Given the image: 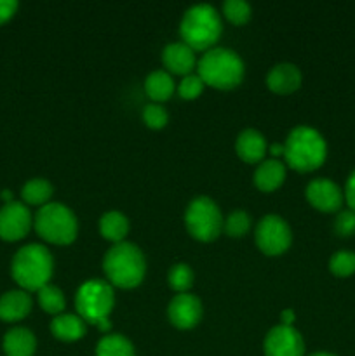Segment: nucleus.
<instances>
[{
	"mask_svg": "<svg viewBox=\"0 0 355 356\" xmlns=\"http://www.w3.org/2000/svg\"><path fill=\"white\" fill-rule=\"evenodd\" d=\"M301 70L292 63H281V65L271 66L267 75L268 89L278 96H287V94L296 92L301 87Z\"/></svg>",
	"mask_w": 355,
	"mask_h": 356,
	"instance_id": "4468645a",
	"label": "nucleus"
},
{
	"mask_svg": "<svg viewBox=\"0 0 355 356\" xmlns=\"http://www.w3.org/2000/svg\"><path fill=\"white\" fill-rule=\"evenodd\" d=\"M33 219L28 205L23 202H10L3 204L0 209V238L6 242H17L24 238L30 232Z\"/></svg>",
	"mask_w": 355,
	"mask_h": 356,
	"instance_id": "9d476101",
	"label": "nucleus"
},
{
	"mask_svg": "<svg viewBox=\"0 0 355 356\" xmlns=\"http://www.w3.org/2000/svg\"><path fill=\"white\" fill-rule=\"evenodd\" d=\"M113 287L104 280H87L79 287L75 296V308L80 318L96 325L101 332L111 329L110 313L113 312Z\"/></svg>",
	"mask_w": 355,
	"mask_h": 356,
	"instance_id": "423d86ee",
	"label": "nucleus"
},
{
	"mask_svg": "<svg viewBox=\"0 0 355 356\" xmlns=\"http://www.w3.org/2000/svg\"><path fill=\"white\" fill-rule=\"evenodd\" d=\"M19 3L16 0H0V24L7 23L16 14Z\"/></svg>",
	"mask_w": 355,
	"mask_h": 356,
	"instance_id": "473e14b6",
	"label": "nucleus"
},
{
	"mask_svg": "<svg viewBox=\"0 0 355 356\" xmlns=\"http://www.w3.org/2000/svg\"><path fill=\"white\" fill-rule=\"evenodd\" d=\"M174 90H176L174 80L166 70H155L145 79V92L153 103H166L173 97Z\"/></svg>",
	"mask_w": 355,
	"mask_h": 356,
	"instance_id": "412c9836",
	"label": "nucleus"
},
{
	"mask_svg": "<svg viewBox=\"0 0 355 356\" xmlns=\"http://www.w3.org/2000/svg\"><path fill=\"white\" fill-rule=\"evenodd\" d=\"M265 356H305V341L294 327L277 325L263 341Z\"/></svg>",
	"mask_w": 355,
	"mask_h": 356,
	"instance_id": "9b49d317",
	"label": "nucleus"
},
{
	"mask_svg": "<svg viewBox=\"0 0 355 356\" xmlns=\"http://www.w3.org/2000/svg\"><path fill=\"white\" fill-rule=\"evenodd\" d=\"M162 63L171 73L181 76L191 75V70L197 66L195 51L191 47H188L184 42L167 44L162 51Z\"/></svg>",
	"mask_w": 355,
	"mask_h": 356,
	"instance_id": "2eb2a0df",
	"label": "nucleus"
},
{
	"mask_svg": "<svg viewBox=\"0 0 355 356\" xmlns=\"http://www.w3.org/2000/svg\"><path fill=\"white\" fill-rule=\"evenodd\" d=\"M31 306H33V301L23 289L6 292L0 296V320L9 323L19 322L30 315Z\"/></svg>",
	"mask_w": 355,
	"mask_h": 356,
	"instance_id": "dca6fc26",
	"label": "nucleus"
},
{
	"mask_svg": "<svg viewBox=\"0 0 355 356\" xmlns=\"http://www.w3.org/2000/svg\"><path fill=\"white\" fill-rule=\"evenodd\" d=\"M35 232L42 240L54 245H70L79 235V221L70 207L59 202H49L40 207L33 219Z\"/></svg>",
	"mask_w": 355,
	"mask_h": 356,
	"instance_id": "0eeeda50",
	"label": "nucleus"
},
{
	"mask_svg": "<svg viewBox=\"0 0 355 356\" xmlns=\"http://www.w3.org/2000/svg\"><path fill=\"white\" fill-rule=\"evenodd\" d=\"M329 271L338 278H347L355 273V252L338 250L329 259Z\"/></svg>",
	"mask_w": 355,
	"mask_h": 356,
	"instance_id": "bb28decb",
	"label": "nucleus"
},
{
	"mask_svg": "<svg viewBox=\"0 0 355 356\" xmlns=\"http://www.w3.org/2000/svg\"><path fill=\"white\" fill-rule=\"evenodd\" d=\"M246 73L242 58L226 47H212L197 61V75L205 86L219 90H230L240 86Z\"/></svg>",
	"mask_w": 355,
	"mask_h": 356,
	"instance_id": "20e7f679",
	"label": "nucleus"
},
{
	"mask_svg": "<svg viewBox=\"0 0 355 356\" xmlns=\"http://www.w3.org/2000/svg\"><path fill=\"white\" fill-rule=\"evenodd\" d=\"M202 313H204V308H202L200 299L190 292L176 294L167 306L169 322L180 330H190L195 325H198Z\"/></svg>",
	"mask_w": 355,
	"mask_h": 356,
	"instance_id": "ddd939ff",
	"label": "nucleus"
},
{
	"mask_svg": "<svg viewBox=\"0 0 355 356\" xmlns=\"http://www.w3.org/2000/svg\"><path fill=\"white\" fill-rule=\"evenodd\" d=\"M37 296L40 308L44 309L45 313H49V315L58 316L65 312V294H63L61 289L56 287V285L47 284L45 287H42L40 291L37 292Z\"/></svg>",
	"mask_w": 355,
	"mask_h": 356,
	"instance_id": "393cba45",
	"label": "nucleus"
},
{
	"mask_svg": "<svg viewBox=\"0 0 355 356\" xmlns=\"http://www.w3.org/2000/svg\"><path fill=\"white\" fill-rule=\"evenodd\" d=\"M52 193H54V186L44 177H33V179L26 181L24 186L21 188V198H23L24 205L44 207L49 204Z\"/></svg>",
	"mask_w": 355,
	"mask_h": 356,
	"instance_id": "5701e85b",
	"label": "nucleus"
},
{
	"mask_svg": "<svg viewBox=\"0 0 355 356\" xmlns=\"http://www.w3.org/2000/svg\"><path fill=\"white\" fill-rule=\"evenodd\" d=\"M96 356H136L131 341L122 334H106L96 346Z\"/></svg>",
	"mask_w": 355,
	"mask_h": 356,
	"instance_id": "b1692460",
	"label": "nucleus"
},
{
	"mask_svg": "<svg viewBox=\"0 0 355 356\" xmlns=\"http://www.w3.org/2000/svg\"><path fill=\"white\" fill-rule=\"evenodd\" d=\"M268 152H270V155L277 160L278 156H284V145H271L270 148H268Z\"/></svg>",
	"mask_w": 355,
	"mask_h": 356,
	"instance_id": "c9c22d12",
	"label": "nucleus"
},
{
	"mask_svg": "<svg viewBox=\"0 0 355 356\" xmlns=\"http://www.w3.org/2000/svg\"><path fill=\"white\" fill-rule=\"evenodd\" d=\"M343 195H345V202H347L348 209L355 212V170L348 176Z\"/></svg>",
	"mask_w": 355,
	"mask_h": 356,
	"instance_id": "72a5a7b5",
	"label": "nucleus"
},
{
	"mask_svg": "<svg viewBox=\"0 0 355 356\" xmlns=\"http://www.w3.org/2000/svg\"><path fill=\"white\" fill-rule=\"evenodd\" d=\"M334 233L341 238H348V236L355 235V212L350 209L338 212L336 219H334Z\"/></svg>",
	"mask_w": 355,
	"mask_h": 356,
	"instance_id": "2f4dec72",
	"label": "nucleus"
},
{
	"mask_svg": "<svg viewBox=\"0 0 355 356\" xmlns=\"http://www.w3.org/2000/svg\"><path fill=\"white\" fill-rule=\"evenodd\" d=\"M143 122L148 129H153V131H160L167 125L169 122V115H167V110L159 103L146 104L143 108Z\"/></svg>",
	"mask_w": 355,
	"mask_h": 356,
	"instance_id": "c756f323",
	"label": "nucleus"
},
{
	"mask_svg": "<svg viewBox=\"0 0 355 356\" xmlns=\"http://www.w3.org/2000/svg\"><path fill=\"white\" fill-rule=\"evenodd\" d=\"M251 229V216L246 211H235L223 222V232L232 238H242Z\"/></svg>",
	"mask_w": 355,
	"mask_h": 356,
	"instance_id": "cd10ccee",
	"label": "nucleus"
},
{
	"mask_svg": "<svg viewBox=\"0 0 355 356\" xmlns=\"http://www.w3.org/2000/svg\"><path fill=\"white\" fill-rule=\"evenodd\" d=\"M327 156V143L317 129L298 125L289 132L284 143L285 163L296 172H313Z\"/></svg>",
	"mask_w": 355,
	"mask_h": 356,
	"instance_id": "7ed1b4c3",
	"label": "nucleus"
},
{
	"mask_svg": "<svg viewBox=\"0 0 355 356\" xmlns=\"http://www.w3.org/2000/svg\"><path fill=\"white\" fill-rule=\"evenodd\" d=\"M223 33V23L218 10L209 3H197L184 10L180 23V35L194 51H209L216 47Z\"/></svg>",
	"mask_w": 355,
	"mask_h": 356,
	"instance_id": "39448f33",
	"label": "nucleus"
},
{
	"mask_svg": "<svg viewBox=\"0 0 355 356\" xmlns=\"http://www.w3.org/2000/svg\"><path fill=\"white\" fill-rule=\"evenodd\" d=\"M2 348L7 356H33L37 350V339L30 329L16 327L3 336Z\"/></svg>",
	"mask_w": 355,
	"mask_h": 356,
	"instance_id": "6ab92c4d",
	"label": "nucleus"
},
{
	"mask_svg": "<svg viewBox=\"0 0 355 356\" xmlns=\"http://www.w3.org/2000/svg\"><path fill=\"white\" fill-rule=\"evenodd\" d=\"M86 322L79 315H70V313H61L54 316L51 322L52 336L63 343H75L86 336Z\"/></svg>",
	"mask_w": 355,
	"mask_h": 356,
	"instance_id": "aec40b11",
	"label": "nucleus"
},
{
	"mask_svg": "<svg viewBox=\"0 0 355 356\" xmlns=\"http://www.w3.org/2000/svg\"><path fill=\"white\" fill-rule=\"evenodd\" d=\"M310 356H336V355L326 353V351H319V353H313V355H310Z\"/></svg>",
	"mask_w": 355,
	"mask_h": 356,
	"instance_id": "4c0bfd02",
	"label": "nucleus"
},
{
	"mask_svg": "<svg viewBox=\"0 0 355 356\" xmlns=\"http://www.w3.org/2000/svg\"><path fill=\"white\" fill-rule=\"evenodd\" d=\"M103 271L111 287L134 289L146 275V259L138 245L120 242L111 245L103 257Z\"/></svg>",
	"mask_w": 355,
	"mask_h": 356,
	"instance_id": "f03ea898",
	"label": "nucleus"
},
{
	"mask_svg": "<svg viewBox=\"0 0 355 356\" xmlns=\"http://www.w3.org/2000/svg\"><path fill=\"white\" fill-rule=\"evenodd\" d=\"M254 242L265 256H281L292 243V232L287 221L281 216L268 214L258 222Z\"/></svg>",
	"mask_w": 355,
	"mask_h": 356,
	"instance_id": "1a4fd4ad",
	"label": "nucleus"
},
{
	"mask_svg": "<svg viewBox=\"0 0 355 356\" xmlns=\"http://www.w3.org/2000/svg\"><path fill=\"white\" fill-rule=\"evenodd\" d=\"M285 181V165L281 160H265L254 170V184L260 191L270 193L278 190Z\"/></svg>",
	"mask_w": 355,
	"mask_h": 356,
	"instance_id": "a211bd4d",
	"label": "nucleus"
},
{
	"mask_svg": "<svg viewBox=\"0 0 355 356\" xmlns=\"http://www.w3.org/2000/svg\"><path fill=\"white\" fill-rule=\"evenodd\" d=\"M204 87L205 83L202 82L200 76L191 73V75L183 76V80L180 82V87H178V92H180V96L183 97L184 101H194L200 96Z\"/></svg>",
	"mask_w": 355,
	"mask_h": 356,
	"instance_id": "7c9ffc66",
	"label": "nucleus"
},
{
	"mask_svg": "<svg viewBox=\"0 0 355 356\" xmlns=\"http://www.w3.org/2000/svg\"><path fill=\"white\" fill-rule=\"evenodd\" d=\"M195 280L194 270L188 266L187 263H176L171 266L169 273H167V282H169V287L173 289L178 294H184L191 289Z\"/></svg>",
	"mask_w": 355,
	"mask_h": 356,
	"instance_id": "a878e982",
	"label": "nucleus"
},
{
	"mask_svg": "<svg viewBox=\"0 0 355 356\" xmlns=\"http://www.w3.org/2000/svg\"><path fill=\"white\" fill-rule=\"evenodd\" d=\"M296 320V313L292 312V309H284V312L281 313V325H285V327H292V323H294Z\"/></svg>",
	"mask_w": 355,
	"mask_h": 356,
	"instance_id": "f704fd0d",
	"label": "nucleus"
},
{
	"mask_svg": "<svg viewBox=\"0 0 355 356\" xmlns=\"http://www.w3.org/2000/svg\"><path fill=\"white\" fill-rule=\"evenodd\" d=\"M223 216L216 202L209 197H197L188 204L184 226L191 238L198 242H214L223 232Z\"/></svg>",
	"mask_w": 355,
	"mask_h": 356,
	"instance_id": "6e6552de",
	"label": "nucleus"
},
{
	"mask_svg": "<svg viewBox=\"0 0 355 356\" xmlns=\"http://www.w3.org/2000/svg\"><path fill=\"white\" fill-rule=\"evenodd\" d=\"M235 152L242 162L260 163L268 152L267 139L256 129H246L237 138Z\"/></svg>",
	"mask_w": 355,
	"mask_h": 356,
	"instance_id": "f3484780",
	"label": "nucleus"
},
{
	"mask_svg": "<svg viewBox=\"0 0 355 356\" xmlns=\"http://www.w3.org/2000/svg\"><path fill=\"white\" fill-rule=\"evenodd\" d=\"M251 6L244 0H226L223 3V16L230 21L232 24H246L251 19Z\"/></svg>",
	"mask_w": 355,
	"mask_h": 356,
	"instance_id": "c85d7f7f",
	"label": "nucleus"
},
{
	"mask_svg": "<svg viewBox=\"0 0 355 356\" xmlns=\"http://www.w3.org/2000/svg\"><path fill=\"white\" fill-rule=\"evenodd\" d=\"M306 200L312 205L313 209L320 212H340L341 205L345 202L343 190L334 183L333 179H327V177H317L312 179L306 184Z\"/></svg>",
	"mask_w": 355,
	"mask_h": 356,
	"instance_id": "f8f14e48",
	"label": "nucleus"
},
{
	"mask_svg": "<svg viewBox=\"0 0 355 356\" xmlns=\"http://www.w3.org/2000/svg\"><path fill=\"white\" fill-rule=\"evenodd\" d=\"M54 273V259L47 247L28 243L21 247L10 263L14 282L26 292H38L49 284Z\"/></svg>",
	"mask_w": 355,
	"mask_h": 356,
	"instance_id": "f257e3e1",
	"label": "nucleus"
},
{
	"mask_svg": "<svg viewBox=\"0 0 355 356\" xmlns=\"http://www.w3.org/2000/svg\"><path fill=\"white\" fill-rule=\"evenodd\" d=\"M100 233L104 240L113 245L125 242V236L129 233V219L118 211L104 212L100 219Z\"/></svg>",
	"mask_w": 355,
	"mask_h": 356,
	"instance_id": "4be33fe9",
	"label": "nucleus"
},
{
	"mask_svg": "<svg viewBox=\"0 0 355 356\" xmlns=\"http://www.w3.org/2000/svg\"><path fill=\"white\" fill-rule=\"evenodd\" d=\"M2 200L6 202V204H10V202H14L13 200V191H10V190H3L2 191Z\"/></svg>",
	"mask_w": 355,
	"mask_h": 356,
	"instance_id": "e433bc0d",
	"label": "nucleus"
}]
</instances>
